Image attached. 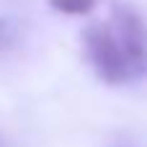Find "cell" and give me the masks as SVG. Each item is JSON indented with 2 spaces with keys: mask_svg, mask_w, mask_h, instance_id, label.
<instances>
[{
  "mask_svg": "<svg viewBox=\"0 0 147 147\" xmlns=\"http://www.w3.org/2000/svg\"><path fill=\"white\" fill-rule=\"evenodd\" d=\"M88 57L101 80L119 85L147 72V23L132 8H114L111 18L85 31Z\"/></svg>",
  "mask_w": 147,
  "mask_h": 147,
  "instance_id": "cell-1",
  "label": "cell"
},
{
  "mask_svg": "<svg viewBox=\"0 0 147 147\" xmlns=\"http://www.w3.org/2000/svg\"><path fill=\"white\" fill-rule=\"evenodd\" d=\"M49 5L67 16H88L98 5V0H49Z\"/></svg>",
  "mask_w": 147,
  "mask_h": 147,
  "instance_id": "cell-2",
  "label": "cell"
},
{
  "mask_svg": "<svg viewBox=\"0 0 147 147\" xmlns=\"http://www.w3.org/2000/svg\"><path fill=\"white\" fill-rule=\"evenodd\" d=\"M10 39H13V34H10V26L0 21V52H3V49L10 44Z\"/></svg>",
  "mask_w": 147,
  "mask_h": 147,
  "instance_id": "cell-3",
  "label": "cell"
}]
</instances>
